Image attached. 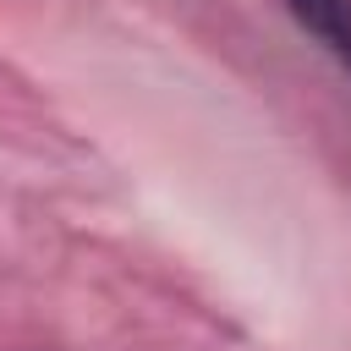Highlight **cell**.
<instances>
[{
  "label": "cell",
  "instance_id": "cell-1",
  "mask_svg": "<svg viewBox=\"0 0 351 351\" xmlns=\"http://www.w3.org/2000/svg\"><path fill=\"white\" fill-rule=\"evenodd\" d=\"M291 5V16L324 44V49H335L346 66H351V0H285Z\"/></svg>",
  "mask_w": 351,
  "mask_h": 351
}]
</instances>
